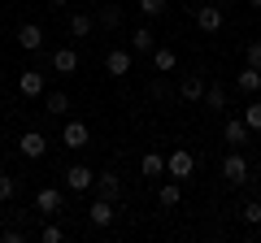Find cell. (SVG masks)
<instances>
[{"instance_id": "obj_1", "label": "cell", "mask_w": 261, "mask_h": 243, "mask_svg": "<svg viewBox=\"0 0 261 243\" xmlns=\"http://www.w3.org/2000/svg\"><path fill=\"white\" fill-rule=\"evenodd\" d=\"M222 178L231 183V187H244V183H248V157H244L240 148L222 157Z\"/></svg>"}, {"instance_id": "obj_14", "label": "cell", "mask_w": 261, "mask_h": 243, "mask_svg": "<svg viewBox=\"0 0 261 243\" xmlns=\"http://www.w3.org/2000/svg\"><path fill=\"white\" fill-rule=\"evenodd\" d=\"M235 87H240L244 96H257V92H261V70H257V66H244L240 74H235Z\"/></svg>"}, {"instance_id": "obj_22", "label": "cell", "mask_w": 261, "mask_h": 243, "mask_svg": "<svg viewBox=\"0 0 261 243\" xmlns=\"http://www.w3.org/2000/svg\"><path fill=\"white\" fill-rule=\"evenodd\" d=\"M92 26H96L92 13H74V18H70V35H74V39H87V35H92Z\"/></svg>"}, {"instance_id": "obj_9", "label": "cell", "mask_w": 261, "mask_h": 243, "mask_svg": "<svg viewBox=\"0 0 261 243\" xmlns=\"http://www.w3.org/2000/svg\"><path fill=\"white\" fill-rule=\"evenodd\" d=\"M18 44H22V52H39V48H44V26L22 22V26H18Z\"/></svg>"}, {"instance_id": "obj_33", "label": "cell", "mask_w": 261, "mask_h": 243, "mask_svg": "<svg viewBox=\"0 0 261 243\" xmlns=\"http://www.w3.org/2000/svg\"><path fill=\"white\" fill-rule=\"evenodd\" d=\"M248 5H252V9H261V0H248Z\"/></svg>"}, {"instance_id": "obj_7", "label": "cell", "mask_w": 261, "mask_h": 243, "mask_svg": "<svg viewBox=\"0 0 261 243\" xmlns=\"http://www.w3.org/2000/svg\"><path fill=\"white\" fill-rule=\"evenodd\" d=\"M18 92L27 96V100H44V74H39V70H22L18 74Z\"/></svg>"}, {"instance_id": "obj_30", "label": "cell", "mask_w": 261, "mask_h": 243, "mask_svg": "<svg viewBox=\"0 0 261 243\" xmlns=\"http://www.w3.org/2000/svg\"><path fill=\"white\" fill-rule=\"evenodd\" d=\"M100 22H105V26H118V22H122V9H113V5H109V9L100 13Z\"/></svg>"}, {"instance_id": "obj_32", "label": "cell", "mask_w": 261, "mask_h": 243, "mask_svg": "<svg viewBox=\"0 0 261 243\" xmlns=\"http://www.w3.org/2000/svg\"><path fill=\"white\" fill-rule=\"evenodd\" d=\"M48 5H57V9H61V5H70V0H48Z\"/></svg>"}, {"instance_id": "obj_24", "label": "cell", "mask_w": 261, "mask_h": 243, "mask_svg": "<svg viewBox=\"0 0 261 243\" xmlns=\"http://www.w3.org/2000/svg\"><path fill=\"white\" fill-rule=\"evenodd\" d=\"M205 104L209 109H226V87H205Z\"/></svg>"}, {"instance_id": "obj_15", "label": "cell", "mask_w": 261, "mask_h": 243, "mask_svg": "<svg viewBox=\"0 0 261 243\" xmlns=\"http://www.w3.org/2000/svg\"><path fill=\"white\" fill-rule=\"evenodd\" d=\"M53 70H57V74H74V70H79V52H74V48H57V52H53Z\"/></svg>"}, {"instance_id": "obj_11", "label": "cell", "mask_w": 261, "mask_h": 243, "mask_svg": "<svg viewBox=\"0 0 261 243\" xmlns=\"http://www.w3.org/2000/svg\"><path fill=\"white\" fill-rule=\"evenodd\" d=\"M96 196H100V200H118V196H122V178L113 174V169L96 174Z\"/></svg>"}, {"instance_id": "obj_2", "label": "cell", "mask_w": 261, "mask_h": 243, "mask_svg": "<svg viewBox=\"0 0 261 243\" xmlns=\"http://www.w3.org/2000/svg\"><path fill=\"white\" fill-rule=\"evenodd\" d=\"M166 174H170V178H192V174H196V157H192L187 148H174V152L166 157Z\"/></svg>"}, {"instance_id": "obj_19", "label": "cell", "mask_w": 261, "mask_h": 243, "mask_svg": "<svg viewBox=\"0 0 261 243\" xmlns=\"http://www.w3.org/2000/svg\"><path fill=\"white\" fill-rule=\"evenodd\" d=\"M222 135H226V143H235V148H240V143H248V122H244V117H231Z\"/></svg>"}, {"instance_id": "obj_26", "label": "cell", "mask_w": 261, "mask_h": 243, "mask_svg": "<svg viewBox=\"0 0 261 243\" xmlns=\"http://www.w3.org/2000/svg\"><path fill=\"white\" fill-rule=\"evenodd\" d=\"M240 217H244L248 226H257V222H261V200H248V204L240 208Z\"/></svg>"}, {"instance_id": "obj_4", "label": "cell", "mask_w": 261, "mask_h": 243, "mask_svg": "<svg viewBox=\"0 0 261 243\" xmlns=\"http://www.w3.org/2000/svg\"><path fill=\"white\" fill-rule=\"evenodd\" d=\"M113 217H118V208H113V200H92V208H87V222L96 226V230H105V226H113Z\"/></svg>"}, {"instance_id": "obj_28", "label": "cell", "mask_w": 261, "mask_h": 243, "mask_svg": "<svg viewBox=\"0 0 261 243\" xmlns=\"http://www.w3.org/2000/svg\"><path fill=\"white\" fill-rule=\"evenodd\" d=\"M13 191H18V183H13L9 174H0V204H9V200H13Z\"/></svg>"}, {"instance_id": "obj_25", "label": "cell", "mask_w": 261, "mask_h": 243, "mask_svg": "<svg viewBox=\"0 0 261 243\" xmlns=\"http://www.w3.org/2000/svg\"><path fill=\"white\" fill-rule=\"evenodd\" d=\"M244 122H248V131H261V100H248V109H244Z\"/></svg>"}, {"instance_id": "obj_3", "label": "cell", "mask_w": 261, "mask_h": 243, "mask_svg": "<svg viewBox=\"0 0 261 243\" xmlns=\"http://www.w3.org/2000/svg\"><path fill=\"white\" fill-rule=\"evenodd\" d=\"M61 178H65V187H70V191H92L96 187V169H87V165H70Z\"/></svg>"}, {"instance_id": "obj_12", "label": "cell", "mask_w": 261, "mask_h": 243, "mask_svg": "<svg viewBox=\"0 0 261 243\" xmlns=\"http://www.w3.org/2000/svg\"><path fill=\"white\" fill-rule=\"evenodd\" d=\"M35 208H39L44 217H53L57 208H61V187H39V191H35Z\"/></svg>"}, {"instance_id": "obj_20", "label": "cell", "mask_w": 261, "mask_h": 243, "mask_svg": "<svg viewBox=\"0 0 261 243\" xmlns=\"http://www.w3.org/2000/svg\"><path fill=\"white\" fill-rule=\"evenodd\" d=\"M140 174L144 178H161L166 174V157H161V152H148V157L140 161Z\"/></svg>"}, {"instance_id": "obj_23", "label": "cell", "mask_w": 261, "mask_h": 243, "mask_svg": "<svg viewBox=\"0 0 261 243\" xmlns=\"http://www.w3.org/2000/svg\"><path fill=\"white\" fill-rule=\"evenodd\" d=\"M135 9H140L144 18H161V13H166V0H135Z\"/></svg>"}, {"instance_id": "obj_5", "label": "cell", "mask_w": 261, "mask_h": 243, "mask_svg": "<svg viewBox=\"0 0 261 243\" xmlns=\"http://www.w3.org/2000/svg\"><path fill=\"white\" fill-rule=\"evenodd\" d=\"M87 139H92V131H87L83 122H65L61 126V148H87Z\"/></svg>"}, {"instance_id": "obj_17", "label": "cell", "mask_w": 261, "mask_h": 243, "mask_svg": "<svg viewBox=\"0 0 261 243\" xmlns=\"http://www.w3.org/2000/svg\"><path fill=\"white\" fill-rule=\"evenodd\" d=\"M130 48H135V52H152V48H157L152 26H135V31H130Z\"/></svg>"}, {"instance_id": "obj_31", "label": "cell", "mask_w": 261, "mask_h": 243, "mask_svg": "<svg viewBox=\"0 0 261 243\" xmlns=\"http://www.w3.org/2000/svg\"><path fill=\"white\" fill-rule=\"evenodd\" d=\"M248 66L261 70V39H257V44H248Z\"/></svg>"}, {"instance_id": "obj_10", "label": "cell", "mask_w": 261, "mask_h": 243, "mask_svg": "<svg viewBox=\"0 0 261 243\" xmlns=\"http://www.w3.org/2000/svg\"><path fill=\"white\" fill-rule=\"evenodd\" d=\"M105 70H109L113 78L130 74V52H126V48H109V52H105Z\"/></svg>"}, {"instance_id": "obj_13", "label": "cell", "mask_w": 261, "mask_h": 243, "mask_svg": "<svg viewBox=\"0 0 261 243\" xmlns=\"http://www.w3.org/2000/svg\"><path fill=\"white\" fill-rule=\"evenodd\" d=\"M205 74H183V83H178V96L183 100H205Z\"/></svg>"}, {"instance_id": "obj_16", "label": "cell", "mask_w": 261, "mask_h": 243, "mask_svg": "<svg viewBox=\"0 0 261 243\" xmlns=\"http://www.w3.org/2000/svg\"><path fill=\"white\" fill-rule=\"evenodd\" d=\"M174 66H178V52H174V48H152V70H157V74H170Z\"/></svg>"}, {"instance_id": "obj_29", "label": "cell", "mask_w": 261, "mask_h": 243, "mask_svg": "<svg viewBox=\"0 0 261 243\" xmlns=\"http://www.w3.org/2000/svg\"><path fill=\"white\" fill-rule=\"evenodd\" d=\"M0 239H5V243H22V239H27V230H18V226H9V230H0Z\"/></svg>"}, {"instance_id": "obj_8", "label": "cell", "mask_w": 261, "mask_h": 243, "mask_svg": "<svg viewBox=\"0 0 261 243\" xmlns=\"http://www.w3.org/2000/svg\"><path fill=\"white\" fill-rule=\"evenodd\" d=\"M196 26L205 31V35H218V31H222V9H218V5H200V9H196Z\"/></svg>"}, {"instance_id": "obj_6", "label": "cell", "mask_w": 261, "mask_h": 243, "mask_svg": "<svg viewBox=\"0 0 261 243\" xmlns=\"http://www.w3.org/2000/svg\"><path fill=\"white\" fill-rule=\"evenodd\" d=\"M18 152H22L27 161H39V157L48 152V135H39V131H27V135L18 139Z\"/></svg>"}, {"instance_id": "obj_27", "label": "cell", "mask_w": 261, "mask_h": 243, "mask_svg": "<svg viewBox=\"0 0 261 243\" xmlns=\"http://www.w3.org/2000/svg\"><path fill=\"white\" fill-rule=\"evenodd\" d=\"M39 239H44V243H61V239H65V230H61L57 222H48L44 230H39Z\"/></svg>"}, {"instance_id": "obj_21", "label": "cell", "mask_w": 261, "mask_h": 243, "mask_svg": "<svg viewBox=\"0 0 261 243\" xmlns=\"http://www.w3.org/2000/svg\"><path fill=\"white\" fill-rule=\"evenodd\" d=\"M178 200H183V191H178V178H174V183H161L157 204H161V208H178Z\"/></svg>"}, {"instance_id": "obj_18", "label": "cell", "mask_w": 261, "mask_h": 243, "mask_svg": "<svg viewBox=\"0 0 261 243\" xmlns=\"http://www.w3.org/2000/svg\"><path fill=\"white\" fill-rule=\"evenodd\" d=\"M44 113L65 117V113H70V96H65V92H53V96H48V92H44Z\"/></svg>"}]
</instances>
